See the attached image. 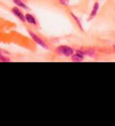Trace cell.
Listing matches in <instances>:
<instances>
[{
  "instance_id": "52a82bcc",
  "label": "cell",
  "mask_w": 115,
  "mask_h": 126,
  "mask_svg": "<svg viewBox=\"0 0 115 126\" xmlns=\"http://www.w3.org/2000/svg\"><path fill=\"white\" fill-rule=\"evenodd\" d=\"M14 4H16V5H18V6H20V7H23V8H24V9H27V8H28L27 5H24L21 0H14Z\"/></svg>"
},
{
  "instance_id": "30bf717a",
  "label": "cell",
  "mask_w": 115,
  "mask_h": 126,
  "mask_svg": "<svg viewBox=\"0 0 115 126\" xmlns=\"http://www.w3.org/2000/svg\"><path fill=\"white\" fill-rule=\"evenodd\" d=\"M0 56H1V53H0Z\"/></svg>"
},
{
  "instance_id": "5b68a950",
  "label": "cell",
  "mask_w": 115,
  "mask_h": 126,
  "mask_svg": "<svg viewBox=\"0 0 115 126\" xmlns=\"http://www.w3.org/2000/svg\"><path fill=\"white\" fill-rule=\"evenodd\" d=\"M25 19H26V21L28 22L29 24H36V21H35L34 17L31 16V15H30V14H27V15H25Z\"/></svg>"
},
{
  "instance_id": "6da1fadb",
  "label": "cell",
  "mask_w": 115,
  "mask_h": 126,
  "mask_svg": "<svg viewBox=\"0 0 115 126\" xmlns=\"http://www.w3.org/2000/svg\"><path fill=\"white\" fill-rule=\"evenodd\" d=\"M56 51L58 54H61V55L66 56V57L72 56V54L74 53V50L70 47H68V46H59V47H58L56 49Z\"/></svg>"
},
{
  "instance_id": "7a4b0ae2",
  "label": "cell",
  "mask_w": 115,
  "mask_h": 126,
  "mask_svg": "<svg viewBox=\"0 0 115 126\" xmlns=\"http://www.w3.org/2000/svg\"><path fill=\"white\" fill-rule=\"evenodd\" d=\"M30 35H31V37L32 38V39L34 40V42H36V43H38V44L40 45V46H42V47H43L44 49H48V46L46 44H45V42L42 41V40L40 39V37H38L36 35V34H34L33 32H30Z\"/></svg>"
},
{
  "instance_id": "277c9868",
  "label": "cell",
  "mask_w": 115,
  "mask_h": 126,
  "mask_svg": "<svg viewBox=\"0 0 115 126\" xmlns=\"http://www.w3.org/2000/svg\"><path fill=\"white\" fill-rule=\"evenodd\" d=\"M13 13L14 14V15H15V16H17L19 19H21L23 22L26 21V19H25V16H24V15H23V13H22L21 11L19 10L17 7L13 8Z\"/></svg>"
},
{
  "instance_id": "3957f363",
  "label": "cell",
  "mask_w": 115,
  "mask_h": 126,
  "mask_svg": "<svg viewBox=\"0 0 115 126\" xmlns=\"http://www.w3.org/2000/svg\"><path fill=\"white\" fill-rule=\"evenodd\" d=\"M83 59H84V53L82 52V50H77L76 54H72V56H71V60L73 61H76V62L82 61Z\"/></svg>"
},
{
  "instance_id": "ba28073f",
  "label": "cell",
  "mask_w": 115,
  "mask_h": 126,
  "mask_svg": "<svg viewBox=\"0 0 115 126\" xmlns=\"http://www.w3.org/2000/svg\"><path fill=\"white\" fill-rule=\"evenodd\" d=\"M8 61H10V60H8V59L3 57L2 55L0 56V62H8Z\"/></svg>"
},
{
  "instance_id": "9c48e42d",
  "label": "cell",
  "mask_w": 115,
  "mask_h": 126,
  "mask_svg": "<svg viewBox=\"0 0 115 126\" xmlns=\"http://www.w3.org/2000/svg\"><path fill=\"white\" fill-rule=\"evenodd\" d=\"M60 1V3L62 4V5H68V3H69V1L68 0H59Z\"/></svg>"
},
{
  "instance_id": "8992f818",
  "label": "cell",
  "mask_w": 115,
  "mask_h": 126,
  "mask_svg": "<svg viewBox=\"0 0 115 126\" xmlns=\"http://www.w3.org/2000/svg\"><path fill=\"white\" fill-rule=\"evenodd\" d=\"M98 8H99V4H98V3H95L94 5V7H93V10H92V12H91V15H90V16H91L90 18H93V17L95 16L97 11H98Z\"/></svg>"
}]
</instances>
